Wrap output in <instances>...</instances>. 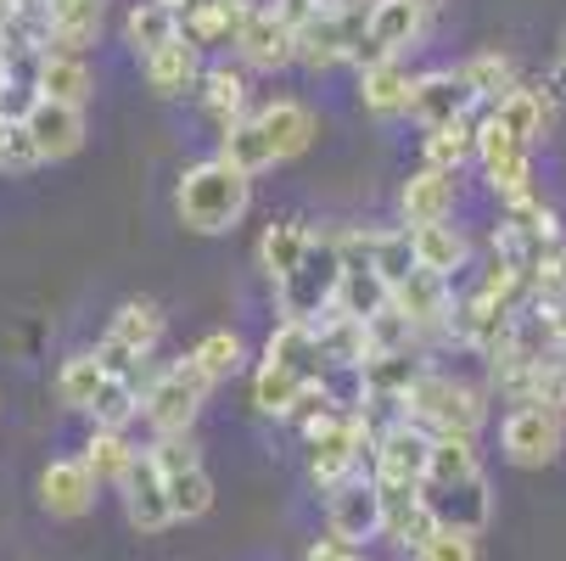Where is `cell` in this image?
Here are the masks:
<instances>
[{
	"mask_svg": "<svg viewBox=\"0 0 566 561\" xmlns=\"http://www.w3.org/2000/svg\"><path fill=\"white\" fill-rule=\"evenodd\" d=\"M253 202V180L235 175L230 164H219V157H202V164H191L175 186V214L186 230L197 236H224L241 225V214H248Z\"/></svg>",
	"mask_w": 566,
	"mask_h": 561,
	"instance_id": "obj_1",
	"label": "cell"
},
{
	"mask_svg": "<svg viewBox=\"0 0 566 561\" xmlns=\"http://www.w3.org/2000/svg\"><path fill=\"white\" fill-rule=\"evenodd\" d=\"M403 422H416L427 427L432 438H476L482 422H489V393L460 382V376H443V371H427L410 393H403V405H398Z\"/></svg>",
	"mask_w": 566,
	"mask_h": 561,
	"instance_id": "obj_2",
	"label": "cell"
},
{
	"mask_svg": "<svg viewBox=\"0 0 566 561\" xmlns=\"http://www.w3.org/2000/svg\"><path fill=\"white\" fill-rule=\"evenodd\" d=\"M343 242L337 236H314L303 264L275 287V303H281V320H297V326H319L332 309H337V292H343Z\"/></svg>",
	"mask_w": 566,
	"mask_h": 561,
	"instance_id": "obj_3",
	"label": "cell"
},
{
	"mask_svg": "<svg viewBox=\"0 0 566 561\" xmlns=\"http://www.w3.org/2000/svg\"><path fill=\"white\" fill-rule=\"evenodd\" d=\"M208 393H213V376L186 354L175 365H164L151 376V387L140 393V416L151 427V438H175V433H191L202 405H208Z\"/></svg>",
	"mask_w": 566,
	"mask_h": 561,
	"instance_id": "obj_4",
	"label": "cell"
},
{
	"mask_svg": "<svg viewBox=\"0 0 566 561\" xmlns=\"http://www.w3.org/2000/svg\"><path fill=\"white\" fill-rule=\"evenodd\" d=\"M164 343V309L146 303V298H129L118 303V314L107 320V337L96 343V360L113 371V376H129L140 387V365L151 360V349Z\"/></svg>",
	"mask_w": 566,
	"mask_h": 561,
	"instance_id": "obj_5",
	"label": "cell"
},
{
	"mask_svg": "<svg viewBox=\"0 0 566 561\" xmlns=\"http://www.w3.org/2000/svg\"><path fill=\"white\" fill-rule=\"evenodd\" d=\"M427 460H432V433L392 416L376 444H370V477L381 489H421L427 484Z\"/></svg>",
	"mask_w": 566,
	"mask_h": 561,
	"instance_id": "obj_6",
	"label": "cell"
},
{
	"mask_svg": "<svg viewBox=\"0 0 566 561\" xmlns=\"http://www.w3.org/2000/svg\"><path fill=\"white\" fill-rule=\"evenodd\" d=\"M476 157H482V175H489V186L505 208L533 197V146H522L505 124H494V118L476 124Z\"/></svg>",
	"mask_w": 566,
	"mask_h": 561,
	"instance_id": "obj_7",
	"label": "cell"
},
{
	"mask_svg": "<svg viewBox=\"0 0 566 561\" xmlns=\"http://www.w3.org/2000/svg\"><path fill=\"white\" fill-rule=\"evenodd\" d=\"M427 29V12L416 7V0H370V18H365V40L354 51L359 67L370 62H403V51H410Z\"/></svg>",
	"mask_w": 566,
	"mask_h": 561,
	"instance_id": "obj_8",
	"label": "cell"
},
{
	"mask_svg": "<svg viewBox=\"0 0 566 561\" xmlns=\"http://www.w3.org/2000/svg\"><path fill=\"white\" fill-rule=\"evenodd\" d=\"M500 444H505V460L511 466H549L566 444V416L549 411V405H516L505 422H500Z\"/></svg>",
	"mask_w": 566,
	"mask_h": 561,
	"instance_id": "obj_9",
	"label": "cell"
},
{
	"mask_svg": "<svg viewBox=\"0 0 566 561\" xmlns=\"http://www.w3.org/2000/svg\"><path fill=\"white\" fill-rule=\"evenodd\" d=\"M482 102L476 91L460 79V67H432V73H416V102H410V118L421 129H443V124H460L471 118Z\"/></svg>",
	"mask_w": 566,
	"mask_h": 561,
	"instance_id": "obj_10",
	"label": "cell"
},
{
	"mask_svg": "<svg viewBox=\"0 0 566 561\" xmlns=\"http://www.w3.org/2000/svg\"><path fill=\"white\" fill-rule=\"evenodd\" d=\"M381 489H376V477H348L343 489L326 495V533L348 539V544H365L381 533Z\"/></svg>",
	"mask_w": 566,
	"mask_h": 561,
	"instance_id": "obj_11",
	"label": "cell"
},
{
	"mask_svg": "<svg viewBox=\"0 0 566 561\" xmlns=\"http://www.w3.org/2000/svg\"><path fill=\"white\" fill-rule=\"evenodd\" d=\"M438 528H460V533H482L494 517V489H489V477H460V484H421Z\"/></svg>",
	"mask_w": 566,
	"mask_h": 561,
	"instance_id": "obj_12",
	"label": "cell"
},
{
	"mask_svg": "<svg viewBox=\"0 0 566 561\" xmlns=\"http://www.w3.org/2000/svg\"><path fill=\"white\" fill-rule=\"evenodd\" d=\"M118 495H124V517H129L135 533H164V528L175 522V511H169V489H164V471H157V460H151L146 449H140L135 466L124 471Z\"/></svg>",
	"mask_w": 566,
	"mask_h": 561,
	"instance_id": "obj_13",
	"label": "cell"
},
{
	"mask_svg": "<svg viewBox=\"0 0 566 561\" xmlns=\"http://www.w3.org/2000/svg\"><path fill=\"white\" fill-rule=\"evenodd\" d=\"M96 471L78 460V455H62V460H51L45 471H40V506L51 511V517H62V522H78V517H91V506H96Z\"/></svg>",
	"mask_w": 566,
	"mask_h": 561,
	"instance_id": "obj_14",
	"label": "cell"
},
{
	"mask_svg": "<svg viewBox=\"0 0 566 561\" xmlns=\"http://www.w3.org/2000/svg\"><path fill=\"white\" fill-rule=\"evenodd\" d=\"M23 129L34 135L45 164H62V157H73L78 146H85V107H62V102L34 96L23 107Z\"/></svg>",
	"mask_w": 566,
	"mask_h": 561,
	"instance_id": "obj_15",
	"label": "cell"
},
{
	"mask_svg": "<svg viewBox=\"0 0 566 561\" xmlns=\"http://www.w3.org/2000/svg\"><path fill=\"white\" fill-rule=\"evenodd\" d=\"M102 12L107 0H45V51L85 56V45L102 34Z\"/></svg>",
	"mask_w": 566,
	"mask_h": 561,
	"instance_id": "obj_16",
	"label": "cell"
},
{
	"mask_svg": "<svg viewBox=\"0 0 566 561\" xmlns=\"http://www.w3.org/2000/svg\"><path fill=\"white\" fill-rule=\"evenodd\" d=\"M235 51L248 67H286V62H297V29L275 7H259L248 18V29L235 34Z\"/></svg>",
	"mask_w": 566,
	"mask_h": 561,
	"instance_id": "obj_17",
	"label": "cell"
},
{
	"mask_svg": "<svg viewBox=\"0 0 566 561\" xmlns=\"http://www.w3.org/2000/svg\"><path fill=\"white\" fill-rule=\"evenodd\" d=\"M264 365H281V371L303 376L308 387H319V382H326V371H332L326 354H319V332H314V326H297V320H281V326L270 332Z\"/></svg>",
	"mask_w": 566,
	"mask_h": 561,
	"instance_id": "obj_18",
	"label": "cell"
},
{
	"mask_svg": "<svg viewBox=\"0 0 566 561\" xmlns=\"http://www.w3.org/2000/svg\"><path fill=\"white\" fill-rule=\"evenodd\" d=\"M140 73H146V85H151V96H164V102H175V96H186V91H197L202 85V45H191L186 34L175 40V45H164L157 56H146L140 62Z\"/></svg>",
	"mask_w": 566,
	"mask_h": 561,
	"instance_id": "obj_19",
	"label": "cell"
},
{
	"mask_svg": "<svg viewBox=\"0 0 566 561\" xmlns=\"http://www.w3.org/2000/svg\"><path fill=\"white\" fill-rule=\"evenodd\" d=\"M416 102V73L403 62H370L359 67V107L370 118H403Z\"/></svg>",
	"mask_w": 566,
	"mask_h": 561,
	"instance_id": "obj_20",
	"label": "cell"
},
{
	"mask_svg": "<svg viewBox=\"0 0 566 561\" xmlns=\"http://www.w3.org/2000/svg\"><path fill=\"white\" fill-rule=\"evenodd\" d=\"M354 236H359V253L370 259V270L381 276L387 292L410 287V281L421 276V259H416L410 230H354Z\"/></svg>",
	"mask_w": 566,
	"mask_h": 561,
	"instance_id": "obj_21",
	"label": "cell"
},
{
	"mask_svg": "<svg viewBox=\"0 0 566 561\" xmlns=\"http://www.w3.org/2000/svg\"><path fill=\"white\" fill-rule=\"evenodd\" d=\"M398 214H403V230H421V225H443L454 214V175L443 169H416L398 191Z\"/></svg>",
	"mask_w": 566,
	"mask_h": 561,
	"instance_id": "obj_22",
	"label": "cell"
},
{
	"mask_svg": "<svg viewBox=\"0 0 566 561\" xmlns=\"http://www.w3.org/2000/svg\"><path fill=\"white\" fill-rule=\"evenodd\" d=\"M392 303H398V314L416 326V337H432V332H449V320H454V298H449V281H438V276H416L410 287H398L392 292Z\"/></svg>",
	"mask_w": 566,
	"mask_h": 561,
	"instance_id": "obj_23",
	"label": "cell"
},
{
	"mask_svg": "<svg viewBox=\"0 0 566 561\" xmlns=\"http://www.w3.org/2000/svg\"><path fill=\"white\" fill-rule=\"evenodd\" d=\"M253 118L264 124V135H270V146H275V157H281V164H286V157H303V152L314 146V135H319L314 113H308L303 102H292V96H281V102L259 107Z\"/></svg>",
	"mask_w": 566,
	"mask_h": 561,
	"instance_id": "obj_24",
	"label": "cell"
},
{
	"mask_svg": "<svg viewBox=\"0 0 566 561\" xmlns=\"http://www.w3.org/2000/svg\"><path fill=\"white\" fill-rule=\"evenodd\" d=\"M197 91H202V113L219 124V135L248 118V73H241V67L213 62V67L202 73V85H197Z\"/></svg>",
	"mask_w": 566,
	"mask_h": 561,
	"instance_id": "obj_25",
	"label": "cell"
},
{
	"mask_svg": "<svg viewBox=\"0 0 566 561\" xmlns=\"http://www.w3.org/2000/svg\"><path fill=\"white\" fill-rule=\"evenodd\" d=\"M489 118H494V124H505L522 146H538V141L549 135L555 107H549V96H544L538 85H516L505 102H494V107H489Z\"/></svg>",
	"mask_w": 566,
	"mask_h": 561,
	"instance_id": "obj_26",
	"label": "cell"
},
{
	"mask_svg": "<svg viewBox=\"0 0 566 561\" xmlns=\"http://www.w3.org/2000/svg\"><path fill=\"white\" fill-rule=\"evenodd\" d=\"M96 91V73L85 56H62V51H45L40 56V96L45 102H62V107H85Z\"/></svg>",
	"mask_w": 566,
	"mask_h": 561,
	"instance_id": "obj_27",
	"label": "cell"
},
{
	"mask_svg": "<svg viewBox=\"0 0 566 561\" xmlns=\"http://www.w3.org/2000/svg\"><path fill=\"white\" fill-rule=\"evenodd\" d=\"M213 157H219V164H230L235 175H248V180L281 164V157H275V146H270V135H264V124H259V118H241L235 129H224V135H219V152H213Z\"/></svg>",
	"mask_w": 566,
	"mask_h": 561,
	"instance_id": "obj_28",
	"label": "cell"
},
{
	"mask_svg": "<svg viewBox=\"0 0 566 561\" xmlns=\"http://www.w3.org/2000/svg\"><path fill=\"white\" fill-rule=\"evenodd\" d=\"M410 242H416V259H421V270L427 276H438V281H449L454 270H465V259H471V242H465V230L460 225H421V230H410Z\"/></svg>",
	"mask_w": 566,
	"mask_h": 561,
	"instance_id": "obj_29",
	"label": "cell"
},
{
	"mask_svg": "<svg viewBox=\"0 0 566 561\" xmlns=\"http://www.w3.org/2000/svg\"><path fill=\"white\" fill-rule=\"evenodd\" d=\"M180 40V18L169 12V7H157V0H140V7H129V18H124V45L146 62V56H157L164 45H175Z\"/></svg>",
	"mask_w": 566,
	"mask_h": 561,
	"instance_id": "obj_30",
	"label": "cell"
},
{
	"mask_svg": "<svg viewBox=\"0 0 566 561\" xmlns=\"http://www.w3.org/2000/svg\"><path fill=\"white\" fill-rule=\"evenodd\" d=\"M308 242H314V230H308V225H297V219H281V225H270V230L259 236V264H264V276L281 287V281H286V276L303 264Z\"/></svg>",
	"mask_w": 566,
	"mask_h": 561,
	"instance_id": "obj_31",
	"label": "cell"
},
{
	"mask_svg": "<svg viewBox=\"0 0 566 561\" xmlns=\"http://www.w3.org/2000/svg\"><path fill=\"white\" fill-rule=\"evenodd\" d=\"M107 365L96 360V354H67L62 360V371H56V398L67 411H85L91 416V405H96V393L107 387Z\"/></svg>",
	"mask_w": 566,
	"mask_h": 561,
	"instance_id": "obj_32",
	"label": "cell"
},
{
	"mask_svg": "<svg viewBox=\"0 0 566 561\" xmlns=\"http://www.w3.org/2000/svg\"><path fill=\"white\" fill-rule=\"evenodd\" d=\"M460 79L476 91L482 107H494V102H505V96L516 91V62H511L505 51H476V56L460 62Z\"/></svg>",
	"mask_w": 566,
	"mask_h": 561,
	"instance_id": "obj_33",
	"label": "cell"
},
{
	"mask_svg": "<svg viewBox=\"0 0 566 561\" xmlns=\"http://www.w3.org/2000/svg\"><path fill=\"white\" fill-rule=\"evenodd\" d=\"M135 455H140V449L129 444V433H107V427H96L78 460L96 471V484H102V489H118V484H124V471L135 466Z\"/></svg>",
	"mask_w": 566,
	"mask_h": 561,
	"instance_id": "obj_34",
	"label": "cell"
},
{
	"mask_svg": "<svg viewBox=\"0 0 566 561\" xmlns=\"http://www.w3.org/2000/svg\"><path fill=\"white\" fill-rule=\"evenodd\" d=\"M164 489H169V511H175V522H197V517L213 511V477H208V466L164 471Z\"/></svg>",
	"mask_w": 566,
	"mask_h": 561,
	"instance_id": "obj_35",
	"label": "cell"
},
{
	"mask_svg": "<svg viewBox=\"0 0 566 561\" xmlns=\"http://www.w3.org/2000/svg\"><path fill=\"white\" fill-rule=\"evenodd\" d=\"M421 157H427V169L460 175L465 157H476V124H471V118H460V124L427 129V135H421Z\"/></svg>",
	"mask_w": 566,
	"mask_h": 561,
	"instance_id": "obj_36",
	"label": "cell"
},
{
	"mask_svg": "<svg viewBox=\"0 0 566 561\" xmlns=\"http://www.w3.org/2000/svg\"><path fill=\"white\" fill-rule=\"evenodd\" d=\"M303 393H308V382L281 371V365H259L253 371V411L259 416H292Z\"/></svg>",
	"mask_w": 566,
	"mask_h": 561,
	"instance_id": "obj_37",
	"label": "cell"
},
{
	"mask_svg": "<svg viewBox=\"0 0 566 561\" xmlns=\"http://www.w3.org/2000/svg\"><path fill=\"white\" fill-rule=\"evenodd\" d=\"M482 471V455H476V438H432V460H427V484H460V477H476Z\"/></svg>",
	"mask_w": 566,
	"mask_h": 561,
	"instance_id": "obj_38",
	"label": "cell"
},
{
	"mask_svg": "<svg viewBox=\"0 0 566 561\" xmlns=\"http://www.w3.org/2000/svg\"><path fill=\"white\" fill-rule=\"evenodd\" d=\"M135 416H140V387L129 376H107V387L96 393V405H91V422L107 427V433H129Z\"/></svg>",
	"mask_w": 566,
	"mask_h": 561,
	"instance_id": "obj_39",
	"label": "cell"
},
{
	"mask_svg": "<svg viewBox=\"0 0 566 561\" xmlns=\"http://www.w3.org/2000/svg\"><path fill=\"white\" fill-rule=\"evenodd\" d=\"M191 360L213 376V382H224V376H235L241 365H248V343H241V332H208L197 349H191Z\"/></svg>",
	"mask_w": 566,
	"mask_h": 561,
	"instance_id": "obj_40",
	"label": "cell"
},
{
	"mask_svg": "<svg viewBox=\"0 0 566 561\" xmlns=\"http://www.w3.org/2000/svg\"><path fill=\"white\" fill-rule=\"evenodd\" d=\"M482 533H460V528H438L427 544H421V555L416 561H482V544H476Z\"/></svg>",
	"mask_w": 566,
	"mask_h": 561,
	"instance_id": "obj_41",
	"label": "cell"
},
{
	"mask_svg": "<svg viewBox=\"0 0 566 561\" xmlns=\"http://www.w3.org/2000/svg\"><path fill=\"white\" fill-rule=\"evenodd\" d=\"M45 157H40V146H34V135L23 129V118H7V146H0V169L7 175H29V169H40Z\"/></svg>",
	"mask_w": 566,
	"mask_h": 561,
	"instance_id": "obj_42",
	"label": "cell"
},
{
	"mask_svg": "<svg viewBox=\"0 0 566 561\" xmlns=\"http://www.w3.org/2000/svg\"><path fill=\"white\" fill-rule=\"evenodd\" d=\"M303 561H365V550L348 544V539H337V533H326V539H314L303 550Z\"/></svg>",
	"mask_w": 566,
	"mask_h": 561,
	"instance_id": "obj_43",
	"label": "cell"
},
{
	"mask_svg": "<svg viewBox=\"0 0 566 561\" xmlns=\"http://www.w3.org/2000/svg\"><path fill=\"white\" fill-rule=\"evenodd\" d=\"M538 91L549 96V107H555V113L566 107V62H555V67L544 73V85H538Z\"/></svg>",
	"mask_w": 566,
	"mask_h": 561,
	"instance_id": "obj_44",
	"label": "cell"
},
{
	"mask_svg": "<svg viewBox=\"0 0 566 561\" xmlns=\"http://www.w3.org/2000/svg\"><path fill=\"white\" fill-rule=\"evenodd\" d=\"M157 7H169L175 18H186V12H197V7H202V0H157Z\"/></svg>",
	"mask_w": 566,
	"mask_h": 561,
	"instance_id": "obj_45",
	"label": "cell"
},
{
	"mask_svg": "<svg viewBox=\"0 0 566 561\" xmlns=\"http://www.w3.org/2000/svg\"><path fill=\"white\" fill-rule=\"evenodd\" d=\"M416 7H421V12H427V18H432V12H438V7H443V0H416Z\"/></svg>",
	"mask_w": 566,
	"mask_h": 561,
	"instance_id": "obj_46",
	"label": "cell"
},
{
	"mask_svg": "<svg viewBox=\"0 0 566 561\" xmlns=\"http://www.w3.org/2000/svg\"><path fill=\"white\" fill-rule=\"evenodd\" d=\"M555 62H566V29H560V56H555Z\"/></svg>",
	"mask_w": 566,
	"mask_h": 561,
	"instance_id": "obj_47",
	"label": "cell"
},
{
	"mask_svg": "<svg viewBox=\"0 0 566 561\" xmlns=\"http://www.w3.org/2000/svg\"><path fill=\"white\" fill-rule=\"evenodd\" d=\"M0 146H7V118H0Z\"/></svg>",
	"mask_w": 566,
	"mask_h": 561,
	"instance_id": "obj_48",
	"label": "cell"
}]
</instances>
